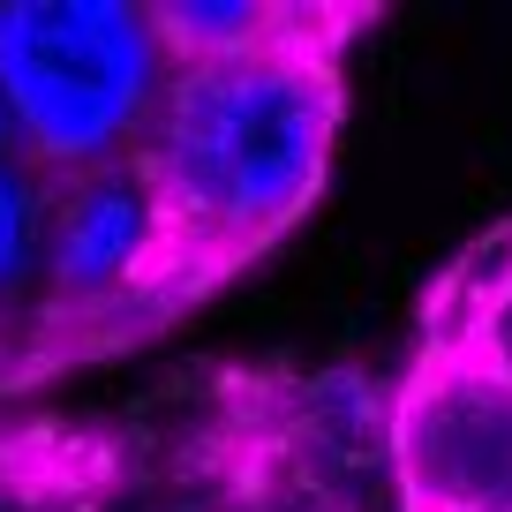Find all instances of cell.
<instances>
[{
  "label": "cell",
  "mask_w": 512,
  "mask_h": 512,
  "mask_svg": "<svg viewBox=\"0 0 512 512\" xmlns=\"http://www.w3.org/2000/svg\"><path fill=\"white\" fill-rule=\"evenodd\" d=\"M430 482L467 512H512V384L490 362L460 377L437 407H422Z\"/></svg>",
  "instance_id": "277c9868"
},
{
  "label": "cell",
  "mask_w": 512,
  "mask_h": 512,
  "mask_svg": "<svg viewBox=\"0 0 512 512\" xmlns=\"http://www.w3.org/2000/svg\"><path fill=\"white\" fill-rule=\"evenodd\" d=\"M490 369L512 384V279H505V294L490 302Z\"/></svg>",
  "instance_id": "8992f818"
},
{
  "label": "cell",
  "mask_w": 512,
  "mask_h": 512,
  "mask_svg": "<svg viewBox=\"0 0 512 512\" xmlns=\"http://www.w3.org/2000/svg\"><path fill=\"white\" fill-rule=\"evenodd\" d=\"M31 256H38V189L0 159V294L31 272Z\"/></svg>",
  "instance_id": "5b68a950"
},
{
  "label": "cell",
  "mask_w": 512,
  "mask_h": 512,
  "mask_svg": "<svg viewBox=\"0 0 512 512\" xmlns=\"http://www.w3.org/2000/svg\"><path fill=\"white\" fill-rule=\"evenodd\" d=\"M339 91L287 23L219 61H181L151 106V196L166 234L241 249L302 219L332 166Z\"/></svg>",
  "instance_id": "6da1fadb"
},
{
  "label": "cell",
  "mask_w": 512,
  "mask_h": 512,
  "mask_svg": "<svg viewBox=\"0 0 512 512\" xmlns=\"http://www.w3.org/2000/svg\"><path fill=\"white\" fill-rule=\"evenodd\" d=\"M166 91V46L128 0H0V113L31 151L91 166Z\"/></svg>",
  "instance_id": "7a4b0ae2"
},
{
  "label": "cell",
  "mask_w": 512,
  "mask_h": 512,
  "mask_svg": "<svg viewBox=\"0 0 512 512\" xmlns=\"http://www.w3.org/2000/svg\"><path fill=\"white\" fill-rule=\"evenodd\" d=\"M166 241L159 196L136 166H98L68 189V204L46 226V272L68 302H98V294L128 287Z\"/></svg>",
  "instance_id": "3957f363"
}]
</instances>
